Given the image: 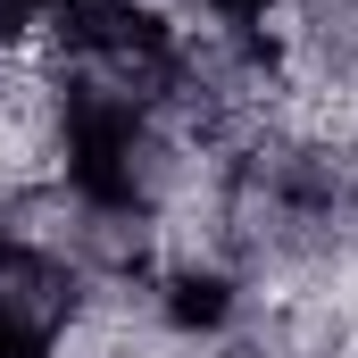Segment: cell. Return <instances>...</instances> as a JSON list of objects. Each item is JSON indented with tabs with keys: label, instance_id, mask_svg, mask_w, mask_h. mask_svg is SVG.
Segmentation results:
<instances>
[{
	"label": "cell",
	"instance_id": "8",
	"mask_svg": "<svg viewBox=\"0 0 358 358\" xmlns=\"http://www.w3.org/2000/svg\"><path fill=\"white\" fill-rule=\"evenodd\" d=\"M208 8H217V17H225V25H259V17H267L275 0H208Z\"/></svg>",
	"mask_w": 358,
	"mask_h": 358
},
{
	"label": "cell",
	"instance_id": "4",
	"mask_svg": "<svg viewBox=\"0 0 358 358\" xmlns=\"http://www.w3.org/2000/svg\"><path fill=\"white\" fill-rule=\"evenodd\" d=\"M225 317H234V283H225V275H176V283H167V325L208 334V325H225Z\"/></svg>",
	"mask_w": 358,
	"mask_h": 358
},
{
	"label": "cell",
	"instance_id": "5",
	"mask_svg": "<svg viewBox=\"0 0 358 358\" xmlns=\"http://www.w3.org/2000/svg\"><path fill=\"white\" fill-rule=\"evenodd\" d=\"M308 34L334 67H358V0H317L308 8Z\"/></svg>",
	"mask_w": 358,
	"mask_h": 358
},
{
	"label": "cell",
	"instance_id": "7",
	"mask_svg": "<svg viewBox=\"0 0 358 358\" xmlns=\"http://www.w3.org/2000/svg\"><path fill=\"white\" fill-rule=\"evenodd\" d=\"M0 358H50V342H42V334H25V325H8V317H0Z\"/></svg>",
	"mask_w": 358,
	"mask_h": 358
},
{
	"label": "cell",
	"instance_id": "1",
	"mask_svg": "<svg viewBox=\"0 0 358 358\" xmlns=\"http://www.w3.org/2000/svg\"><path fill=\"white\" fill-rule=\"evenodd\" d=\"M59 84L92 100H125L150 117V100L183 84V42L142 0H59Z\"/></svg>",
	"mask_w": 358,
	"mask_h": 358
},
{
	"label": "cell",
	"instance_id": "6",
	"mask_svg": "<svg viewBox=\"0 0 358 358\" xmlns=\"http://www.w3.org/2000/svg\"><path fill=\"white\" fill-rule=\"evenodd\" d=\"M34 17H42V0H0V50H8L17 34H34Z\"/></svg>",
	"mask_w": 358,
	"mask_h": 358
},
{
	"label": "cell",
	"instance_id": "3",
	"mask_svg": "<svg viewBox=\"0 0 358 358\" xmlns=\"http://www.w3.org/2000/svg\"><path fill=\"white\" fill-rule=\"evenodd\" d=\"M76 308H84V275L67 267L59 250L25 242V234H0V317L8 325H25V334L50 342Z\"/></svg>",
	"mask_w": 358,
	"mask_h": 358
},
{
	"label": "cell",
	"instance_id": "2",
	"mask_svg": "<svg viewBox=\"0 0 358 358\" xmlns=\"http://www.w3.org/2000/svg\"><path fill=\"white\" fill-rule=\"evenodd\" d=\"M59 134H67V183L92 217H142L150 208V117L125 100L59 92Z\"/></svg>",
	"mask_w": 358,
	"mask_h": 358
}]
</instances>
